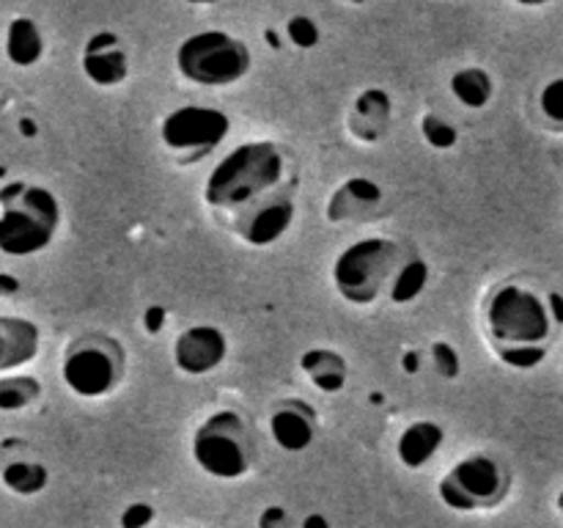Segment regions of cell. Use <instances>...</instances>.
<instances>
[{"label":"cell","instance_id":"6da1fadb","mask_svg":"<svg viewBox=\"0 0 563 528\" xmlns=\"http://www.w3.org/2000/svg\"><path fill=\"white\" fill-rule=\"evenodd\" d=\"M484 330L495 355L511 369H537L555 333L553 308L520 284H500L484 300Z\"/></svg>","mask_w":563,"mask_h":528},{"label":"cell","instance_id":"7a4b0ae2","mask_svg":"<svg viewBox=\"0 0 563 528\" xmlns=\"http://www.w3.org/2000/svg\"><path fill=\"white\" fill-rule=\"evenodd\" d=\"M286 176L284 148L273 141H247L220 157L203 182V201L218 212H236L245 204L278 190Z\"/></svg>","mask_w":563,"mask_h":528},{"label":"cell","instance_id":"3957f363","mask_svg":"<svg viewBox=\"0 0 563 528\" xmlns=\"http://www.w3.org/2000/svg\"><path fill=\"white\" fill-rule=\"evenodd\" d=\"M60 204L53 190L31 182H5L0 187V253L36 256L60 229Z\"/></svg>","mask_w":563,"mask_h":528},{"label":"cell","instance_id":"277c9868","mask_svg":"<svg viewBox=\"0 0 563 528\" xmlns=\"http://www.w3.org/2000/svg\"><path fill=\"white\" fill-rule=\"evenodd\" d=\"M407 251L390 237H363L335 256L333 286L350 306H374L388 292L390 278Z\"/></svg>","mask_w":563,"mask_h":528},{"label":"cell","instance_id":"5b68a950","mask_svg":"<svg viewBox=\"0 0 563 528\" xmlns=\"http://www.w3.org/2000/svg\"><path fill=\"white\" fill-rule=\"evenodd\" d=\"M179 75L192 86L225 88L251 72V47L225 31H198L179 42L174 55Z\"/></svg>","mask_w":563,"mask_h":528},{"label":"cell","instance_id":"8992f818","mask_svg":"<svg viewBox=\"0 0 563 528\" xmlns=\"http://www.w3.org/2000/svg\"><path fill=\"white\" fill-rule=\"evenodd\" d=\"M192 460L207 476L236 482L256 460L251 427L236 410H218L192 435Z\"/></svg>","mask_w":563,"mask_h":528},{"label":"cell","instance_id":"52a82bcc","mask_svg":"<svg viewBox=\"0 0 563 528\" xmlns=\"http://www.w3.org/2000/svg\"><path fill=\"white\" fill-rule=\"evenodd\" d=\"M124 374V350L113 336L88 333L71 341L60 361V380L82 399L108 396Z\"/></svg>","mask_w":563,"mask_h":528},{"label":"cell","instance_id":"ba28073f","mask_svg":"<svg viewBox=\"0 0 563 528\" xmlns=\"http://www.w3.org/2000/svg\"><path fill=\"white\" fill-rule=\"evenodd\" d=\"M511 490V473L489 454H471L456 462L438 484V498L451 512L495 509Z\"/></svg>","mask_w":563,"mask_h":528},{"label":"cell","instance_id":"9c48e42d","mask_svg":"<svg viewBox=\"0 0 563 528\" xmlns=\"http://www.w3.org/2000/svg\"><path fill=\"white\" fill-rule=\"evenodd\" d=\"M231 132V119L218 108L185 105L170 110L159 124V141L170 157L181 165H192L218 152Z\"/></svg>","mask_w":563,"mask_h":528},{"label":"cell","instance_id":"30bf717a","mask_svg":"<svg viewBox=\"0 0 563 528\" xmlns=\"http://www.w3.org/2000/svg\"><path fill=\"white\" fill-rule=\"evenodd\" d=\"M295 198L289 190L278 187V190L267 193V196L256 198V201L245 204L234 212V234L240 237L245 245L251 248H269L291 229L295 223Z\"/></svg>","mask_w":563,"mask_h":528},{"label":"cell","instance_id":"8fae6325","mask_svg":"<svg viewBox=\"0 0 563 528\" xmlns=\"http://www.w3.org/2000/svg\"><path fill=\"white\" fill-rule=\"evenodd\" d=\"M229 339L218 324H190L174 341V366L187 377H203L223 366Z\"/></svg>","mask_w":563,"mask_h":528},{"label":"cell","instance_id":"7c38bea8","mask_svg":"<svg viewBox=\"0 0 563 528\" xmlns=\"http://www.w3.org/2000/svg\"><path fill=\"white\" fill-rule=\"evenodd\" d=\"M82 75L99 88H115L130 77V55L119 33L99 31L82 47Z\"/></svg>","mask_w":563,"mask_h":528},{"label":"cell","instance_id":"4fadbf2b","mask_svg":"<svg viewBox=\"0 0 563 528\" xmlns=\"http://www.w3.org/2000/svg\"><path fill=\"white\" fill-rule=\"evenodd\" d=\"M379 204H383V187L368 176H352L335 187L324 215L330 223H366L377 215Z\"/></svg>","mask_w":563,"mask_h":528},{"label":"cell","instance_id":"5bb4252c","mask_svg":"<svg viewBox=\"0 0 563 528\" xmlns=\"http://www.w3.org/2000/svg\"><path fill=\"white\" fill-rule=\"evenodd\" d=\"M313 410L302 402L286 399L269 413V438L275 446L289 454H300L317 438V421H313Z\"/></svg>","mask_w":563,"mask_h":528},{"label":"cell","instance_id":"9a60e30c","mask_svg":"<svg viewBox=\"0 0 563 528\" xmlns=\"http://www.w3.org/2000/svg\"><path fill=\"white\" fill-rule=\"evenodd\" d=\"M42 330L33 319L0 317V374L16 372L36 361Z\"/></svg>","mask_w":563,"mask_h":528},{"label":"cell","instance_id":"2e32d148","mask_svg":"<svg viewBox=\"0 0 563 528\" xmlns=\"http://www.w3.org/2000/svg\"><path fill=\"white\" fill-rule=\"evenodd\" d=\"M390 110H394V99L383 88H366L352 102L350 116H346V127L352 135L363 143H377L385 135L390 124Z\"/></svg>","mask_w":563,"mask_h":528},{"label":"cell","instance_id":"e0dca14e","mask_svg":"<svg viewBox=\"0 0 563 528\" xmlns=\"http://www.w3.org/2000/svg\"><path fill=\"white\" fill-rule=\"evenodd\" d=\"M445 429L434 421H416L399 435L396 440V457L405 468L418 471V468L427 465L440 449H443Z\"/></svg>","mask_w":563,"mask_h":528},{"label":"cell","instance_id":"ac0fdd59","mask_svg":"<svg viewBox=\"0 0 563 528\" xmlns=\"http://www.w3.org/2000/svg\"><path fill=\"white\" fill-rule=\"evenodd\" d=\"M3 50L9 64L20 66V69L38 64L44 55V36L38 22L31 20V16H14L5 28Z\"/></svg>","mask_w":563,"mask_h":528},{"label":"cell","instance_id":"d6986e66","mask_svg":"<svg viewBox=\"0 0 563 528\" xmlns=\"http://www.w3.org/2000/svg\"><path fill=\"white\" fill-rule=\"evenodd\" d=\"M300 369L308 374L313 388L322 394H339L346 385V372H350L344 355H339L335 350H322V346L308 350L300 358Z\"/></svg>","mask_w":563,"mask_h":528},{"label":"cell","instance_id":"ffe728a7","mask_svg":"<svg viewBox=\"0 0 563 528\" xmlns=\"http://www.w3.org/2000/svg\"><path fill=\"white\" fill-rule=\"evenodd\" d=\"M429 275H432L429 273V264L418 253H407V258L399 264L394 278H390L385 295H388L394 306H410V302H416L427 292Z\"/></svg>","mask_w":563,"mask_h":528},{"label":"cell","instance_id":"44dd1931","mask_svg":"<svg viewBox=\"0 0 563 528\" xmlns=\"http://www.w3.org/2000/svg\"><path fill=\"white\" fill-rule=\"evenodd\" d=\"M451 94H454L456 102L467 110H482L487 108L489 99L495 94L493 75L482 66H465V69H456L451 77Z\"/></svg>","mask_w":563,"mask_h":528},{"label":"cell","instance_id":"7402d4cb","mask_svg":"<svg viewBox=\"0 0 563 528\" xmlns=\"http://www.w3.org/2000/svg\"><path fill=\"white\" fill-rule=\"evenodd\" d=\"M0 482L9 493L31 498L49 484V471L44 462L36 460H11L0 468Z\"/></svg>","mask_w":563,"mask_h":528},{"label":"cell","instance_id":"603a6c76","mask_svg":"<svg viewBox=\"0 0 563 528\" xmlns=\"http://www.w3.org/2000/svg\"><path fill=\"white\" fill-rule=\"evenodd\" d=\"M38 396H42V383L31 374H3L0 377V413L25 410Z\"/></svg>","mask_w":563,"mask_h":528},{"label":"cell","instance_id":"cb8c5ba5","mask_svg":"<svg viewBox=\"0 0 563 528\" xmlns=\"http://www.w3.org/2000/svg\"><path fill=\"white\" fill-rule=\"evenodd\" d=\"M421 135H423V141H427L432 148H438V152H445V148L456 146V141H460V130H456L451 121H445L443 116H438V113L423 116Z\"/></svg>","mask_w":563,"mask_h":528},{"label":"cell","instance_id":"d4e9b609","mask_svg":"<svg viewBox=\"0 0 563 528\" xmlns=\"http://www.w3.org/2000/svg\"><path fill=\"white\" fill-rule=\"evenodd\" d=\"M539 113L550 130L563 132V77H555L539 91Z\"/></svg>","mask_w":563,"mask_h":528},{"label":"cell","instance_id":"484cf974","mask_svg":"<svg viewBox=\"0 0 563 528\" xmlns=\"http://www.w3.org/2000/svg\"><path fill=\"white\" fill-rule=\"evenodd\" d=\"M286 38L295 44L297 50H313L322 38L317 20H311L308 14H295L286 20Z\"/></svg>","mask_w":563,"mask_h":528},{"label":"cell","instance_id":"4316f807","mask_svg":"<svg viewBox=\"0 0 563 528\" xmlns=\"http://www.w3.org/2000/svg\"><path fill=\"white\" fill-rule=\"evenodd\" d=\"M429 361H432V369L440 374L443 380H456L462 372V361L460 352L451 341H434L429 346Z\"/></svg>","mask_w":563,"mask_h":528},{"label":"cell","instance_id":"83f0119b","mask_svg":"<svg viewBox=\"0 0 563 528\" xmlns=\"http://www.w3.org/2000/svg\"><path fill=\"white\" fill-rule=\"evenodd\" d=\"M154 522V506L135 501L121 512V528H146Z\"/></svg>","mask_w":563,"mask_h":528},{"label":"cell","instance_id":"f1b7e54d","mask_svg":"<svg viewBox=\"0 0 563 528\" xmlns=\"http://www.w3.org/2000/svg\"><path fill=\"white\" fill-rule=\"evenodd\" d=\"M258 528H295V522L284 506H267L258 515Z\"/></svg>","mask_w":563,"mask_h":528},{"label":"cell","instance_id":"f546056e","mask_svg":"<svg viewBox=\"0 0 563 528\" xmlns=\"http://www.w3.org/2000/svg\"><path fill=\"white\" fill-rule=\"evenodd\" d=\"M165 319H168V311L163 306H148L146 314H143V328H146L148 336H157L165 328Z\"/></svg>","mask_w":563,"mask_h":528},{"label":"cell","instance_id":"4dcf8cb0","mask_svg":"<svg viewBox=\"0 0 563 528\" xmlns=\"http://www.w3.org/2000/svg\"><path fill=\"white\" fill-rule=\"evenodd\" d=\"M401 369H405V374H418L423 369V352L421 350H407L405 355H401Z\"/></svg>","mask_w":563,"mask_h":528},{"label":"cell","instance_id":"1f68e13d","mask_svg":"<svg viewBox=\"0 0 563 528\" xmlns=\"http://www.w3.org/2000/svg\"><path fill=\"white\" fill-rule=\"evenodd\" d=\"M20 292V278L11 273H0V297H14Z\"/></svg>","mask_w":563,"mask_h":528},{"label":"cell","instance_id":"d6a6232c","mask_svg":"<svg viewBox=\"0 0 563 528\" xmlns=\"http://www.w3.org/2000/svg\"><path fill=\"white\" fill-rule=\"evenodd\" d=\"M300 528H330V520L324 515H319V512H311V515L302 517Z\"/></svg>","mask_w":563,"mask_h":528},{"label":"cell","instance_id":"836d02e7","mask_svg":"<svg viewBox=\"0 0 563 528\" xmlns=\"http://www.w3.org/2000/svg\"><path fill=\"white\" fill-rule=\"evenodd\" d=\"M20 130H22V135H25V138L36 135V124H33L31 119H20Z\"/></svg>","mask_w":563,"mask_h":528},{"label":"cell","instance_id":"e575fe53","mask_svg":"<svg viewBox=\"0 0 563 528\" xmlns=\"http://www.w3.org/2000/svg\"><path fill=\"white\" fill-rule=\"evenodd\" d=\"M559 512H561V517H563V490H561V495H559Z\"/></svg>","mask_w":563,"mask_h":528}]
</instances>
